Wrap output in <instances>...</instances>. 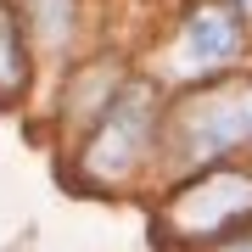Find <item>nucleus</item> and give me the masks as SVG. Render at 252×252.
Masks as SVG:
<instances>
[{"instance_id":"3","label":"nucleus","mask_w":252,"mask_h":252,"mask_svg":"<svg viewBox=\"0 0 252 252\" xmlns=\"http://www.w3.org/2000/svg\"><path fill=\"white\" fill-rule=\"evenodd\" d=\"M152 135H157V95H152V84H124L118 101L101 112L90 146H84V174L101 180V185L124 180V174L146 157Z\"/></svg>"},{"instance_id":"4","label":"nucleus","mask_w":252,"mask_h":252,"mask_svg":"<svg viewBox=\"0 0 252 252\" xmlns=\"http://www.w3.org/2000/svg\"><path fill=\"white\" fill-rule=\"evenodd\" d=\"M247 28H241V11L235 6H219V0H207L196 6L180 28V45L168 56V73L174 79H196V73H219L224 62H235V51H241Z\"/></svg>"},{"instance_id":"2","label":"nucleus","mask_w":252,"mask_h":252,"mask_svg":"<svg viewBox=\"0 0 252 252\" xmlns=\"http://www.w3.org/2000/svg\"><path fill=\"white\" fill-rule=\"evenodd\" d=\"M247 219H252V174L241 168H213L168 202V235H180L190 247L202 241L213 247L219 235L241 230Z\"/></svg>"},{"instance_id":"1","label":"nucleus","mask_w":252,"mask_h":252,"mask_svg":"<svg viewBox=\"0 0 252 252\" xmlns=\"http://www.w3.org/2000/svg\"><path fill=\"white\" fill-rule=\"evenodd\" d=\"M252 146V79H230L190 95L168 118V162L207 168V162Z\"/></svg>"},{"instance_id":"5","label":"nucleus","mask_w":252,"mask_h":252,"mask_svg":"<svg viewBox=\"0 0 252 252\" xmlns=\"http://www.w3.org/2000/svg\"><path fill=\"white\" fill-rule=\"evenodd\" d=\"M28 79V51H23V23L11 6H0V101H11Z\"/></svg>"},{"instance_id":"8","label":"nucleus","mask_w":252,"mask_h":252,"mask_svg":"<svg viewBox=\"0 0 252 252\" xmlns=\"http://www.w3.org/2000/svg\"><path fill=\"white\" fill-rule=\"evenodd\" d=\"M241 11H252V0H241Z\"/></svg>"},{"instance_id":"6","label":"nucleus","mask_w":252,"mask_h":252,"mask_svg":"<svg viewBox=\"0 0 252 252\" xmlns=\"http://www.w3.org/2000/svg\"><path fill=\"white\" fill-rule=\"evenodd\" d=\"M23 6H28V23H34L39 45L62 51L73 39V0H23Z\"/></svg>"},{"instance_id":"7","label":"nucleus","mask_w":252,"mask_h":252,"mask_svg":"<svg viewBox=\"0 0 252 252\" xmlns=\"http://www.w3.org/2000/svg\"><path fill=\"white\" fill-rule=\"evenodd\" d=\"M213 252H247V241H213Z\"/></svg>"}]
</instances>
